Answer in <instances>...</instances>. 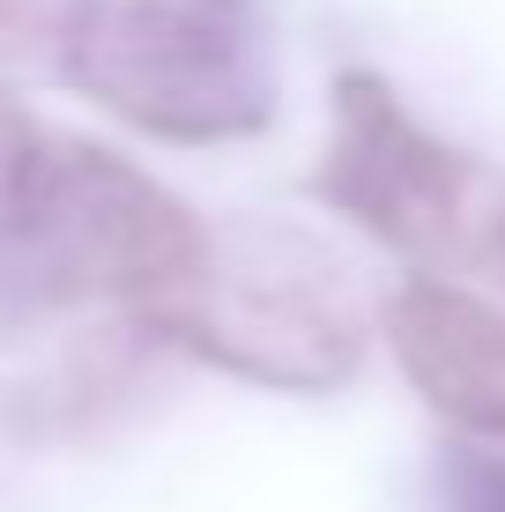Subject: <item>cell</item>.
<instances>
[{
    "label": "cell",
    "instance_id": "6da1fadb",
    "mask_svg": "<svg viewBox=\"0 0 505 512\" xmlns=\"http://www.w3.org/2000/svg\"><path fill=\"white\" fill-rule=\"evenodd\" d=\"M75 82L164 134L238 127L246 45L223 0H90L67 38Z\"/></svg>",
    "mask_w": 505,
    "mask_h": 512
}]
</instances>
